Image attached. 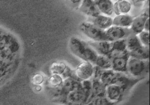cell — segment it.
<instances>
[{
    "mask_svg": "<svg viewBox=\"0 0 150 105\" xmlns=\"http://www.w3.org/2000/svg\"><path fill=\"white\" fill-rule=\"evenodd\" d=\"M69 47L71 52L74 55L83 61L94 64L98 54L88 42L77 37H72L69 40Z\"/></svg>",
    "mask_w": 150,
    "mask_h": 105,
    "instance_id": "1",
    "label": "cell"
},
{
    "mask_svg": "<svg viewBox=\"0 0 150 105\" xmlns=\"http://www.w3.org/2000/svg\"><path fill=\"white\" fill-rule=\"evenodd\" d=\"M80 30L85 36L93 41H108L105 30L97 27L90 21H84L80 25Z\"/></svg>",
    "mask_w": 150,
    "mask_h": 105,
    "instance_id": "2",
    "label": "cell"
},
{
    "mask_svg": "<svg viewBox=\"0 0 150 105\" xmlns=\"http://www.w3.org/2000/svg\"><path fill=\"white\" fill-rule=\"evenodd\" d=\"M149 71V62L130 57L128 61L127 73L134 78H139Z\"/></svg>",
    "mask_w": 150,
    "mask_h": 105,
    "instance_id": "3",
    "label": "cell"
},
{
    "mask_svg": "<svg viewBox=\"0 0 150 105\" xmlns=\"http://www.w3.org/2000/svg\"><path fill=\"white\" fill-rule=\"evenodd\" d=\"M110 59L113 70L117 72L127 73L128 61L130 58L127 50L119 53H112L108 56Z\"/></svg>",
    "mask_w": 150,
    "mask_h": 105,
    "instance_id": "4",
    "label": "cell"
},
{
    "mask_svg": "<svg viewBox=\"0 0 150 105\" xmlns=\"http://www.w3.org/2000/svg\"><path fill=\"white\" fill-rule=\"evenodd\" d=\"M117 72L112 69H102L98 66H94L93 77L98 78L100 81L105 86L115 84L117 78Z\"/></svg>",
    "mask_w": 150,
    "mask_h": 105,
    "instance_id": "5",
    "label": "cell"
},
{
    "mask_svg": "<svg viewBox=\"0 0 150 105\" xmlns=\"http://www.w3.org/2000/svg\"><path fill=\"white\" fill-rule=\"evenodd\" d=\"M106 36L109 41L126 39L132 33L130 28H124L117 26L112 25L105 30Z\"/></svg>",
    "mask_w": 150,
    "mask_h": 105,
    "instance_id": "6",
    "label": "cell"
},
{
    "mask_svg": "<svg viewBox=\"0 0 150 105\" xmlns=\"http://www.w3.org/2000/svg\"><path fill=\"white\" fill-rule=\"evenodd\" d=\"M141 80V78L132 77L127 73L117 72L115 84L120 86L125 93Z\"/></svg>",
    "mask_w": 150,
    "mask_h": 105,
    "instance_id": "7",
    "label": "cell"
},
{
    "mask_svg": "<svg viewBox=\"0 0 150 105\" xmlns=\"http://www.w3.org/2000/svg\"><path fill=\"white\" fill-rule=\"evenodd\" d=\"M74 71L77 76L82 81L91 80L93 77L94 66L92 63L83 61L77 66Z\"/></svg>",
    "mask_w": 150,
    "mask_h": 105,
    "instance_id": "8",
    "label": "cell"
},
{
    "mask_svg": "<svg viewBox=\"0 0 150 105\" xmlns=\"http://www.w3.org/2000/svg\"><path fill=\"white\" fill-rule=\"evenodd\" d=\"M124 94L120 86L117 84H110L106 86L105 97L112 104L120 101Z\"/></svg>",
    "mask_w": 150,
    "mask_h": 105,
    "instance_id": "9",
    "label": "cell"
},
{
    "mask_svg": "<svg viewBox=\"0 0 150 105\" xmlns=\"http://www.w3.org/2000/svg\"><path fill=\"white\" fill-rule=\"evenodd\" d=\"M149 17V8H148L141 14L133 19L132 24L130 27L133 34L138 35L144 31V26L146 19Z\"/></svg>",
    "mask_w": 150,
    "mask_h": 105,
    "instance_id": "10",
    "label": "cell"
},
{
    "mask_svg": "<svg viewBox=\"0 0 150 105\" xmlns=\"http://www.w3.org/2000/svg\"><path fill=\"white\" fill-rule=\"evenodd\" d=\"M78 10L91 18L95 17L101 14L93 0H82Z\"/></svg>",
    "mask_w": 150,
    "mask_h": 105,
    "instance_id": "11",
    "label": "cell"
},
{
    "mask_svg": "<svg viewBox=\"0 0 150 105\" xmlns=\"http://www.w3.org/2000/svg\"><path fill=\"white\" fill-rule=\"evenodd\" d=\"M82 88V81L74 80L71 78H67L63 80L61 85V89L62 93L64 98L66 99V96L69 93L79 89Z\"/></svg>",
    "mask_w": 150,
    "mask_h": 105,
    "instance_id": "12",
    "label": "cell"
},
{
    "mask_svg": "<svg viewBox=\"0 0 150 105\" xmlns=\"http://www.w3.org/2000/svg\"><path fill=\"white\" fill-rule=\"evenodd\" d=\"M88 43L98 55L106 56L108 57L110 53V41H90Z\"/></svg>",
    "mask_w": 150,
    "mask_h": 105,
    "instance_id": "13",
    "label": "cell"
},
{
    "mask_svg": "<svg viewBox=\"0 0 150 105\" xmlns=\"http://www.w3.org/2000/svg\"><path fill=\"white\" fill-rule=\"evenodd\" d=\"M91 18V20L90 22L102 30H106L113 25V19L110 16L100 14L97 17Z\"/></svg>",
    "mask_w": 150,
    "mask_h": 105,
    "instance_id": "14",
    "label": "cell"
},
{
    "mask_svg": "<svg viewBox=\"0 0 150 105\" xmlns=\"http://www.w3.org/2000/svg\"><path fill=\"white\" fill-rule=\"evenodd\" d=\"M91 84L92 99L95 97H105V89L106 86L103 84L98 78L93 77L92 80H91Z\"/></svg>",
    "mask_w": 150,
    "mask_h": 105,
    "instance_id": "15",
    "label": "cell"
},
{
    "mask_svg": "<svg viewBox=\"0 0 150 105\" xmlns=\"http://www.w3.org/2000/svg\"><path fill=\"white\" fill-rule=\"evenodd\" d=\"M66 100L71 104H86V97L82 87L69 93Z\"/></svg>",
    "mask_w": 150,
    "mask_h": 105,
    "instance_id": "16",
    "label": "cell"
},
{
    "mask_svg": "<svg viewBox=\"0 0 150 105\" xmlns=\"http://www.w3.org/2000/svg\"><path fill=\"white\" fill-rule=\"evenodd\" d=\"M132 4L128 0H119L113 4V13L116 15L126 14L132 9Z\"/></svg>",
    "mask_w": 150,
    "mask_h": 105,
    "instance_id": "17",
    "label": "cell"
},
{
    "mask_svg": "<svg viewBox=\"0 0 150 105\" xmlns=\"http://www.w3.org/2000/svg\"><path fill=\"white\" fill-rule=\"evenodd\" d=\"M100 13L106 16H112L113 14V3L111 0H93Z\"/></svg>",
    "mask_w": 150,
    "mask_h": 105,
    "instance_id": "18",
    "label": "cell"
},
{
    "mask_svg": "<svg viewBox=\"0 0 150 105\" xmlns=\"http://www.w3.org/2000/svg\"><path fill=\"white\" fill-rule=\"evenodd\" d=\"M133 19L132 16L128 14L117 15L113 19V25L124 28H130Z\"/></svg>",
    "mask_w": 150,
    "mask_h": 105,
    "instance_id": "19",
    "label": "cell"
},
{
    "mask_svg": "<svg viewBox=\"0 0 150 105\" xmlns=\"http://www.w3.org/2000/svg\"><path fill=\"white\" fill-rule=\"evenodd\" d=\"M130 57L139 60H147L149 58V47L142 46L139 48L132 51H129Z\"/></svg>",
    "mask_w": 150,
    "mask_h": 105,
    "instance_id": "20",
    "label": "cell"
},
{
    "mask_svg": "<svg viewBox=\"0 0 150 105\" xmlns=\"http://www.w3.org/2000/svg\"><path fill=\"white\" fill-rule=\"evenodd\" d=\"M126 48L128 51H132L139 48L142 45L139 36L136 34H130L126 38Z\"/></svg>",
    "mask_w": 150,
    "mask_h": 105,
    "instance_id": "21",
    "label": "cell"
},
{
    "mask_svg": "<svg viewBox=\"0 0 150 105\" xmlns=\"http://www.w3.org/2000/svg\"><path fill=\"white\" fill-rule=\"evenodd\" d=\"M127 50L126 39L110 42V53H119ZM109 54V55H110Z\"/></svg>",
    "mask_w": 150,
    "mask_h": 105,
    "instance_id": "22",
    "label": "cell"
},
{
    "mask_svg": "<svg viewBox=\"0 0 150 105\" xmlns=\"http://www.w3.org/2000/svg\"><path fill=\"white\" fill-rule=\"evenodd\" d=\"M94 64L102 69H109L112 67L110 59L106 56L102 55H98Z\"/></svg>",
    "mask_w": 150,
    "mask_h": 105,
    "instance_id": "23",
    "label": "cell"
},
{
    "mask_svg": "<svg viewBox=\"0 0 150 105\" xmlns=\"http://www.w3.org/2000/svg\"><path fill=\"white\" fill-rule=\"evenodd\" d=\"M82 87L86 97V104H89L92 99V84L90 80L82 81Z\"/></svg>",
    "mask_w": 150,
    "mask_h": 105,
    "instance_id": "24",
    "label": "cell"
},
{
    "mask_svg": "<svg viewBox=\"0 0 150 105\" xmlns=\"http://www.w3.org/2000/svg\"><path fill=\"white\" fill-rule=\"evenodd\" d=\"M67 66L63 62L54 63L51 67V71L54 74L62 75L67 68Z\"/></svg>",
    "mask_w": 150,
    "mask_h": 105,
    "instance_id": "25",
    "label": "cell"
},
{
    "mask_svg": "<svg viewBox=\"0 0 150 105\" xmlns=\"http://www.w3.org/2000/svg\"><path fill=\"white\" fill-rule=\"evenodd\" d=\"M139 40L142 45L149 47L150 45V33L149 32L143 31L138 35Z\"/></svg>",
    "mask_w": 150,
    "mask_h": 105,
    "instance_id": "26",
    "label": "cell"
},
{
    "mask_svg": "<svg viewBox=\"0 0 150 105\" xmlns=\"http://www.w3.org/2000/svg\"><path fill=\"white\" fill-rule=\"evenodd\" d=\"M51 84L54 87H60L62 84L63 78L57 74H54L50 78Z\"/></svg>",
    "mask_w": 150,
    "mask_h": 105,
    "instance_id": "27",
    "label": "cell"
},
{
    "mask_svg": "<svg viewBox=\"0 0 150 105\" xmlns=\"http://www.w3.org/2000/svg\"><path fill=\"white\" fill-rule=\"evenodd\" d=\"M90 104H94V105H108V104H113L109 102L105 97H95L93 98L89 103Z\"/></svg>",
    "mask_w": 150,
    "mask_h": 105,
    "instance_id": "28",
    "label": "cell"
},
{
    "mask_svg": "<svg viewBox=\"0 0 150 105\" xmlns=\"http://www.w3.org/2000/svg\"><path fill=\"white\" fill-rule=\"evenodd\" d=\"M67 1L71 7L75 9H78L81 6L82 0H67Z\"/></svg>",
    "mask_w": 150,
    "mask_h": 105,
    "instance_id": "29",
    "label": "cell"
},
{
    "mask_svg": "<svg viewBox=\"0 0 150 105\" xmlns=\"http://www.w3.org/2000/svg\"><path fill=\"white\" fill-rule=\"evenodd\" d=\"M128 1H129L132 5L133 4L134 6L137 7V6H141L142 3H144L148 0H128Z\"/></svg>",
    "mask_w": 150,
    "mask_h": 105,
    "instance_id": "30",
    "label": "cell"
},
{
    "mask_svg": "<svg viewBox=\"0 0 150 105\" xmlns=\"http://www.w3.org/2000/svg\"><path fill=\"white\" fill-rule=\"evenodd\" d=\"M144 31H150V18H148L145 22L144 26Z\"/></svg>",
    "mask_w": 150,
    "mask_h": 105,
    "instance_id": "31",
    "label": "cell"
},
{
    "mask_svg": "<svg viewBox=\"0 0 150 105\" xmlns=\"http://www.w3.org/2000/svg\"><path fill=\"white\" fill-rule=\"evenodd\" d=\"M115 1H119V0H114Z\"/></svg>",
    "mask_w": 150,
    "mask_h": 105,
    "instance_id": "32",
    "label": "cell"
}]
</instances>
